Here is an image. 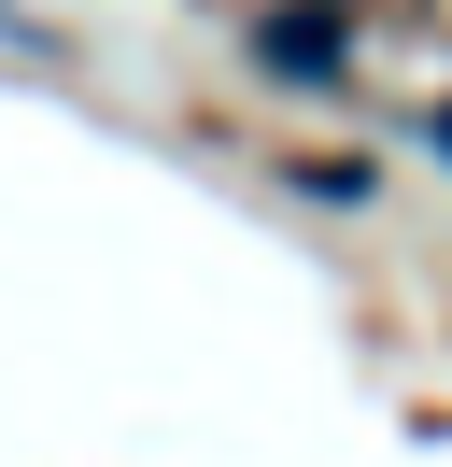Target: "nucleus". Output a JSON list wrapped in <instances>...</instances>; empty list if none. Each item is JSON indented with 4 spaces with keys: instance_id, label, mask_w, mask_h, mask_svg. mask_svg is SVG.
I'll return each mask as SVG.
<instances>
[{
    "instance_id": "1",
    "label": "nucleus",
    "mask_w": 452,
    "mask_h": 467,
    "mask_svg": "<svg viewBox=\"0 0 452 467\" xmlns=\"http://www.w3.org/2000/svg\"><path fill=\"white\" fill-rule=\"evenodd\" d=\"M438 142H452V114H438Z\"/></svg>"
}]
</instances>
